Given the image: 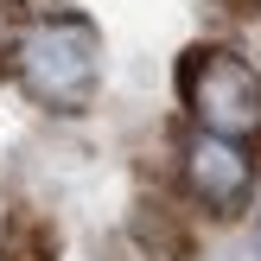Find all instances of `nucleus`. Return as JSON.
Here are the masks:
<instances>
[{
	"instance_id": "obj_3",
	"label": "nucleus",
	"mask_w": 261,
	"mask_h": 261,
	"mask_svg": "<svg viewBox=\"0 0 261 261\" xmlns=\"http://www.w3.org/2000/svg\"><path fill=\"white\" fill-rule=\"evenodd\" d=\"M172 185H178V198L191 211L217 217V223H236L255 204L261 153L242 147V140L204 134V127H178V140H172Z\"/></svg>"
},
{
	"instance_id": "obj_4",
	"label": "nucleus",
	"mask_w": 261,
	"mask_h": 261,
	"mask_svg": "<svg viewBox=\"0 0 261 261\" xmlns=\"http://www.w3.org/2000/svg\"><path fill=\"white\" fill-rule=\"evenodd\" d=\"M0 261H64L58 229L38 211H7V223H0Z\"/></svg>"
},
{
	"instance_id": "obj_2",
	"label": "nucleus",
	"mask_w": 261,
	"mask_h": 261,
	"mask_svg": "<svg viewBox=\"0 0 261 261\" xmlns=\"http://www.w3.org/2000/svg\"><path fill=\"white\" fill-rule=\"evenodd\" d=\"M178 109H185V127L242 140L261 153V70L236 45L204 38L178 58Z\"/></svg>"
},
{
	"instance_id": "obj_6",
	"label": "nucleus",
	"mask_w": 261,
	"mask_h": 261,
	"mask_svg": "<svg viewBox=\"0 0 261 261\" xmlns=\"http://www.w3.org/2000/svg\"><path fill=\"white\" fill-rule=\"evenodd\" d=\"M242 7H249V13H261V0H242Z\"/></svg>"
},
{
	"instance_id": "obj_1",
	"label": "nucleus",
	"mask_w": 261,
	"mask_h": 261,
	"mask_svg": "<svg viewBox=\"0 0 261 261\" xmlns=\"http://www.w3.org/2000/svg\"><path fill=\"white\" fill-rule=\"evenodd\" d=\"M0 64L45 115H83L102 96V32L76 7L19 13L0 45Z\"/></svg>"
},
{
	"instance_id": "obj_5",
	"label": "nucleus",
	"mask_w": 261,
	"mask_h": 261,
	"mask_svg": "<svg viewBox=\"0 0 261 261\" xmlns=\"http://www.w3.org/2000/svg\"><path fill=\"white\" fill-rule=\"evenodd\" d=\"M134 236L147 242V249L160 255V261H185V255H191V236H185V217H178L172 204H160V198H147V204L134 211Z\"/></svg>"
},
{
	"instance_id": "obj_7",
	"label": "nucleus",
	"mask_w": 261,
	"mask_h": 261,
	"mask_svg": "<svg viewBox=\"0 0 261 261\" xmlns=\"http://www.w3.org/2000/svg\"><path fill=\"white\" fill-rule=\"evenodd\" d=\"M255 261H261V229H255Z\"/></svg>"
}]
</instances>
